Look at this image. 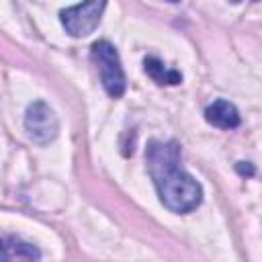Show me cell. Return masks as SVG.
<instances>
[{
	"instance_id": "1",
	"label": "cell",
	"mask_w": 262,
	"mask_h": 262,
	"mask_svg": "<svg viewBox=\"0 0 262 262\" xmlns=\"http://www.w3.org/2000/svg\"><path fill=\"white\" fill-rule=\"evenodd\" d=\"M145 162L160 203L172 213L194 211L203 201L201 184L180 166V145L176 141H149Z\"/></svg>"
},
{
	"instance_id": "2",
	"label": "cell",
	"mask_w": 262,
	"mask_h": 262,
	"mask_svg": "<svg viewBox=\"0 0 262 262\" xmlns=\"http://www.w3.org/2000/svg\"><path fill=\"white\" fill-rule=\"evenodd\" d=\"M90 57L100 74V82L106 94L113 98H121L125 94L127 84H125V72L121 66V57L115 45H111L108 41H96L90 49Z\"/></svg>"
},
{
	"instance_id": "3",
	"label": "cell",
	"mask_w": 262,
	"mask_h": 262,
	"mask_svg": "<svg viewBox=\"0 0 262 262\" xmlns=\"http://www.w3.org/2000/svg\"><path fill=\"white\" fill-rule=\"evenodd\" d=\"M106 0H82L76 6H70L59 12L63 29L72 37H88L100 23Z\"/></svg>"
},
{
	"instance_id": "4",
	"label": "cell",
	"mask_w": 262,
	"mask_h": 262,
	"mask_svg": "<svg viewBox=\"0 0 262 262\" xmlns=\"http://www.w3.org/2000/svg\"><path fill=\"white\" fill-rule=\"evenodd\" d=\"M25 129L29 133V137L39 143V145H47L57 137L59 131V121L57 115L53 113V108L43 102V100H35L27 106L25 113Z\"/></svg>"
},
{
	"instance_id": "5",
	"label": "cell",
	"mask_w": 262,
	"mask_h": 262,
	"mask_svg": "<svg viewBox=\"0 0 262 262\" xmlns=\"http://www.w3.org/2000/svg\"><path fill=\"white\" fill-rule=\"evenodd\" d=\"M205 119L219 129H235L242 123V117L237 113V108L229 102V100H215L205 108Z\"/></svg>"
},
{
	"instance_id": "6",
	"label": "cell",
	"mask_w": 262,
	"mask_h": 262,
	"mask_svg": "<svg viewBox=\"0 0 262 262\" xmlns=\"http://www.w3.org/2000/svg\"><path fill=\"white\" fill-rule=\"evenodd\" d=\"M0 258L4 262H8V260H39L41 252L33 244H27L14 235H4Z\"/></svg>"
},
{
	"instance_id": "7",
	"label": "cell",
	"mask_w": 262,
	"mask_h": 262,
	"mask_svg": "<svg viewBox=\"0 0 262 262\" xmlns=\"http://www.w3.org/2000/svg\"><path fill=\"white\" fill-rule=\"evenodd\" d=\"M143 68H145V74H147L156 84H160V86H176V84L182 82L180 72L166 68L158 57H145Z\"/></svg>"
},
{
	"instance_id": "8",
	"label": "cell",
	"mask_w": 262,
	"mask_h": 262,
	"mask_svg": "<svg viewBox=\"0 0 262 262\" xmlns=\"http://www.w3.org/2000/svg\"><path fill=\"white\" fill-rule=\"evenodd\" d=\"M235 168H237V172H239L242 176H254V166H252L250 162H239Z\"/></svg>"
},
{
	"instance_id": "9",
	"label": "cell",
	"mask_w": 262,
	"mask_h": 262,
	"mask_svg": "<svg viewBox=\"0 0 262 262\" xmlns=\"http://www.w3.org/2000/svg\"><path fill=\"white\" fill-rule=\"evenodd\" d=\"M231 2H242V0H231Z\"/></svg>"
},
{
	"instance_id": "10",
	"label": "cell",
	"mask_w": 262,
	"mask_h": 262,
	"mask_svg": "<svg viewBox=\"0 0 262 262\" xmlns=\"http://www.w3.org/2000/svg\"><path fill=\"white\" fill-rule=\"evenodd\" d=\"M170 2H178V0H170Z\"/></svg>"
}]
</instances>
